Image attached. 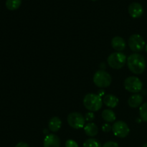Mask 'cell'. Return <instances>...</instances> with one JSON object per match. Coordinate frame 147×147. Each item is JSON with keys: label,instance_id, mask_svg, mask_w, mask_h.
Segmentation results:
<instances>
[{"label": "cell", "instance_id": "1", "mask_svg": "<svg viewBox=\"0 0 147 147\" xmlns=\"http://www.w3.org/2000/svg\"><path fill=\"white\" fill-rule=\"evenodd\" d=\"M126 63L130 71L136 75L143 73L146 65L145 58L139 53H134L129 55Z\"/></svg>", "mask_w": 147, "mask_h": 147}, {"label": "cell", "instance_id": "2", "mask_svg": "<svg viewBox=\"0 0 147 147\" xmlns=\"http://www.w3.org/2000/svg\"><path fill=\"white\" fill-rule=\"evenodd\" d=\"M83 105L90 111H98L101 109L103 100L99 95L88 93L83 98Z\"/></svg>", "mask_w": 147, "mask_h": 147}, {"label": "cell", "instance_id": "3", "mask_svg": "<svg viewBox=\"0 0 147 147\" xmlns=\"http://www.w3.org/2000/svg\"><path fill=\"white\" fill-rule=\"evenodd\" d=\"M109 65L111 68L119 70L121 69L126 65L127 58L123 53L121 52H116L111 54L107 59Z\"/></svg>", "mask_w": 147, "mask_h": 147}, {"label": "cell", "instance_id": "4", "mask_svg": "<svg viewBox=\"0 0 147 147\" xmlns=\"http://www.w3.org/2000/svg\"><path fill=\"white\" fill-rule=\"evenodd\" d=\"M111 82V76L105 70H98L93 76V83L97 87L100 88L109 87Z\"/></svg>", "mask_w": 147, "mask_h": 147}, {"label": "cell", "instance_id": "5", "mask_svg": "<svg viewBox=\"0 0 147 147\" xmlns=\"http://www.w3.org/2000/svg\"><path fill=\"white\" fill-rule=\"evenodd\" d=\"M124 88L130 93H138L143 88V83L139 78L136 76H130L124 81Z\"/></svg>", "mask_w": 147, "mask_h": 147}, {"label": "cell", "instance_id": "6", "mask_svg": "<svg viewBox=\"0 0 147 147\" xmlns=\"http://www.w3.org/2000/svg\"><path fill=\"white\" fill-rule=\"evenodd\" d=\"M128 44H129V48L135 53L142 52L146 45L144 38L139 34H134L130 36Z\"/></svg>", "mask_w": 147, "mask_h": 147}, {"label": "cell", "instance_id": "7", "mask_svg": "<svg viewBox=\"0 0 147 147\" xmlns=\"http://www.w3.org/2000/svg\"><path fill=\"white\" fill-rule=\"evenodd\" d=\"M67 123L70 127L75 129H79L83 128L86 123V119L84 116L78 112L70 113L67 116Z\"/></svg>", "mask_w": 147, "mask_h": 147}, {"label": "cell", "instance_id": "8", "mask_svg": "<svg viewBox=\"0 0 147 147\" xmlns=\"http://www.w3.org/2000/svg\"><path fill=\"white\" fill-rule=\"evenodd\" d=\"M112 131H113L114 136L123 139L129 135L130 129H129L127 123H125L124 121H118L112 125Z\"/></svg>", "mask_w": 147, "mask_h": 147}, {"label": "cell", "instance_id": "9", "mask_svg": "<svg viewBox=\"0 0 147 147\" xmlns=\"http://www.w3.org/2000/svg\"><path fill=\"white\" fill-rule=\"evenodd\" d=\"M129 13L133 18H139L144 13L143 7L139 3H131L129 7Z\"/></svg>", "mask_w": 147, "mask_h": 147}, {"label": "cell", "instance_id": "10", "mask_svg": "<svg viewBox=\"0 0 147 147\" xmlns=\"http://www.w3.org/2000/svg\"><path fill=\"white\" fill-rule=\"evenodd\" d=\"M44 147H60V140L55 134H48L45 136L43 142Z\"/></svg>", "mask_w": 147, "mask_h": 147}, {"label": "cell", "instance_id": "11", "mask_svg": "<svg viewBox=\"0 0 147 147\" xmlns=\"http://www.w3.org/2000/svg\"><path fill=\"white\" fill-rule=\"evenodd\" d=\"M126 42H125L124 39L122 38L121 37L116 36V37H114L112 39L111 46L116 51H123L126 48Z\"/></svg>", "mask_w": 147, "mask_h": 147}, {"label": "cell", "instance_id": "12", "mask_svg": "<svg viewBox=\"0 0 147 147\" xmlns=\"http://www.w3.org/2000/svg\"><path fill=\"white\" fill-rule=\"evenodd\" d=\"M143 100V96L142 95L139 94V93H134L129 97V100H128V104L130 107L135 109L142 105Z\"/></svg>", "mask_w": 147, "mask_h": 147}, {"label": "cell", "instance_id": "13", "mask_svg": "<svg viewBox=\"0 0 147 147\" xmlns=\"http://www.w3.org/2000/svg\"><path fill=\"white\" fill-rule=\"evenodd\" d=\"M103 102L106 106L111 108V109H113V108L116 107L117 105L119 104V100L114 95L109 94L103 97Z\"/></svg>", "mask_w": 147, "mask_h": 147}, {"label": "cell", "instance_id": "14", "mask_svg": "<svg viewBox=\"0 0 147 147\" xmlns=\"http://www.w3.org/2000/svg\"><path fill=\"white\" fill-rule=\"evenodd\" d=\"M62 126V121L60 118L54 116L50 119L48 122V127L51 131L57 132L60 130Z\"/></svg>", "mask_w": 147, "mask_h": 147}, {"label": "cell", "instance_id": "15", "mask_svg": "<svg viewBox=\"0 0 147 147\" xmlns=\"http://www.w3.org/2000/svg\"><path fill=\"white\" fill-rule=\"evenodd\" d=\"M84 131L87 136H90V137H93L98 134V129L96 123L90 122V123H87L84 126Z\"/></svg>", "mask_w": 147, "mask_h": 147}, {"label": "cell", "instance_id": "16", "mask_svg": "<svg viewBox=\"0 0 147 147\" xmlns=\"http://www.w3.org/2000/svg\"><path fill=\"white\" fill-rule=\"evenodd\" d=\"M102 118L107 123L114 122L116 120V114L111 109H105L102 112Z\"/></svg>", "mask_w": 147, "mask_h": 147}, {"label": "cell", "instance_id": "17", "mask_svg": "<svg viewBox=\"0 0 147 147\" xmlns=\"http://www.w3.org/2000/svg\"><path fill=\"white\" fill-rule=\"evenodd\" d=\"M22 0H7L6 1V7L9 10L14 11L17 9L21 6Z\"/></svg>", "mask_w": 147, "mask_h": 147}, {"label": "cell", "instance_id": "18", "mask_svg": "<svg viewBox=\"0 0 147 147\" xmlns=\"http://www.w3.org/2000/svg\"><path fill=\"white\" fill-rule=\"evenodd\" d=\"M83 147H102V145L98 140L90 138L84 142Z\"/></svg>", "mask_w": 147, "mask_h": 147}, {"label": "cell", "instance_id": "19", "mask_svg": "<svg viewBox=\"0 0 147 147\" xmlns=\"http://www.w3.org/2000/svg\"><path fill=\"white\" fill-rule=\"evenodd\" d=\"M139 114L142 120L144 122H147V103H144L140 106Z\"/></svg>", "mask_w": 147, "mask_h": 147}, {"label": "cell", "instance_id": "20", "mask_svg": "<svg viewBox=\"0 0 147 147\" xmlns=\"http://www.w3.org/2000/svg\"><path fill=\"white\" fill-rule=\"evenodd\" d=\"M65 147H79L78 144L76 142L72 139H69V140L66 141L65 142Z\"/></svg>", "mask_w": 147, "mask_h": 147}, {"label": "cell", "instance_id": "21", "mask_svg": "<svg viewBox=\"0 0 147 147\" xmlns=\"http://www.w3.org/2000/svg\"><path fill=\"white\" fill-rule=\"evenodd\" d=\"M102 130L105 133H108V132L111 131L112 130V126H111L109 123H106L102 126Z\"/></svg>", "mask_w": 147, "mask_h": 147}, {"label": "cell", "instance_id": "22", "mask_svg": "<svg viewBox=\"0 0 147 147\" xmlns=\"http://www.w3.org/2000/svg\"><path fill=\"white\" fill-rule=\"evenodd\" d=\"M85 119H86V121H92L94 120L95 119L94 113H92L91 111L88 112V113H87L86 114Z\"/></svg>", "mask_w": 147, "mask_h": 147}, {"label": "cell", "instance_id": "23", "mask_svg": "<svg viewBox=\"0 0 147 147\" xmlns=\"http://www.w3.org/2000/svg\"><path fill=\"white\" fill-rule=\"evenodd\" d=\"M102 147H119V144L115 142H107L103 145Z\"/></svg>", "mask_w": 147, "mask_h": 147}, {"label": "cell", "instance_id": "24", "mask_svg": "<svg viewBox=\"0 0 147 147\" xmlns=\"http://www.w3.org/2000/svg\"><path fill=\"white\" fill-rule=\"evenodd\" d=\"M15 147H30L28 144L25 143V142H19L17 145H16Z\"/></svg>", "mask_w": 147, "mask_h": 147}, {"label": "cell", "instance_id": "25", "mask_svg": "<svg viewBox=\"0 0 147 147\" xmlns=\"http://www.w3.org/2000/svg\"><path fill=\"white\" fill-rule=\"evenodd\" d=\"M142 147H147V143L144 144L143 145V146H142Z\"/></svg>", "mask_w": 147, "mask_h": 147}, {"label": "cell", "instance_id": "26", "mask_svg": "<svg viewBox=\"0 0 147 147\" xmlns=\"http://www.w3.org/2000/svg\"><path fill=\"white\" fill-rule=\"evenodd\" d=\"M145 50H146V52L147 53V44L145 45Z\"/></svg>", "mask_w": 147, "mask_h": 147}, {"label": "cell", "instance_id": "27", "mask_svg": "<svg viewBox=\"0 0 147 147\" xmlns=\"http://www.w3.org/2000/svg\"><path fill=\"white\" fill-rule=\"evenodd\" d=\"M92 1H96V0H92Z\"/></svg>", "mask_w": 147, "mask_h": 147}]
</instances>
